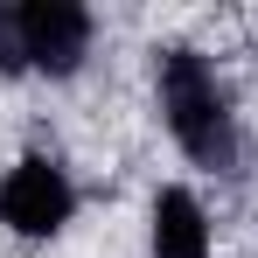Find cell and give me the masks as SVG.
Here are the masks:
<instances>
[{"instance_id":"obj_1","label":"cell","mask_w":258,"mask_h":258,"mask_svg":"<svg viewBox=\"0 0 258 258\" xmlns=\"http://www.w3.org/2000/svg\"><path fill=\"white\" fill-rule=\"evenodd\" d=\"M154 98H161V119H168L174 147L196 161V168L237 174L244 161V126H237V105H230V84L216 77V63L188 42L154 49Z\"/></svg>"},{"instance_id":"obj_2","label":"cell","mask_w":258,"mask_h":258,"mask_svg":"<svg viewBox=\"0 0 258 258\" xmlns=\"http://www.w3.org/2000/svg\"><path fill=\"white\" fill-rule=\"evenodd\" d=\"M91 7L77 0H14L0 7V70H35V77H77L91 56Z\"/></svg>"},{"instance_id":"obj_3","label":"cell","mask_w":258,"mask_h":258,"mask_svg":"<svg viewBox=\"0 0 258 258\" xmlns=\"http://www.w3.org/2000/svg\"><path fill=\"white\" fill-rule=\"evenodd\" d=\"M70 216H77V181H70V168H63L56 154H21L14 168L0 174V223H7L14 237L42 244Z\"/></svg>"},{"instance_id":"obj_4","label":"cell","mask_w":258,"mask_h":258,"mask_svg":"<svg viewBox=\"0 0 258 258\" xmlns=\"http://www.w3.org/2000/svg\"><path fill=\"white\" fill-rule=\"evenodd\" d=\"M147 251H154V258H210L216 251L210 210H203L196 188L168 181V188L154 196V210H147Z\"/></svg>"}]
</instances>
